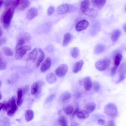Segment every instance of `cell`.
<instances>
[{"mask_svg": "<svg viewBox=\"0 0 126 126\" xmlns=\"http://www.w3.org/2000/svg\"><path fill=\"white\" fill-rule=\"evenodd\" d=\"M16 8L11 5L10 7L6 9L3 14L1 20L5 29H7L9 27Z\"/></svg>", "mask_w": 126, "mask_h": 126, "instance_id": "6da1fadb", "label": "cell"}, {"mask_svg": "<svg viewBox=\"0 0 126 126\" xmlns=\"http://www.w3.org/2000/svg\"><path fill=\"white\" fill-rule=\"evenodd\" d=\"M104 111L105 114L112 117L116 116L118 113L117 107L115 104L112 103H109L106 105Z\"/></svg>", "mask_w": 126, "mask_h": 126, "instance_id": "7a4b0ae2", "label": "cell"}, {"mask_svg": "<svg viewBox=\"0 0 126 126\" xmlns=\"http://www.w3.org/2000/svg\"><path fill=\"white\" fill-rule=\"evenodd\" d=\"M110 63V61L108 59H101L96 62L95 66L98 70L103 71L108 67Z\"/></svg>", "mask_w": 126, "mask_h": 126, "instance_id": "3957f363", "label": "cell"}, {"mask_svg": "<svg viewBox=\"0 0 126 126\" xmlns=\"http://www.w3.org/2000/svg\"><path fill=\"white\" fill-rule=\"evenodd\" d=\"M31 47L28 45H25L16 51L15 55L16 58L17 60L22 59L28 51L30 50Z\"/></svg>", "mask_w": 126, "mask_h": 126, "instance_id": "277c9868", "label": "cell"}, {"mask_svg": "<svg viewBox=\"0 0 126 126\" xmlns=\"http://www.w3.org/2000/svg\"><path fill=\"white\" fill-rule=\"evenodd\" d=\"M68 67L65 64H62L59 66L56 70L55 73L58 77H62L65 76L67 72Z\"/></svg>", "mask_w": 126, "mask_h": 126, "instance_id": "5b68a950", "label": "cell"}, {"mask_svg": "<svg viewBox=\"0 0 126 126\" xmlns=\"http://www.w3.org/2000/svg\"><path fill=\"white\" fill-rule=\"evenodd\" d=\"M89 23L86 20H82L79 22L76 25L75 29L77 31H80L86 29L88 27Z\"/></svg>", "mask_w": 126, "mask_h": 126, "instance_id": "8992f818", "label": "cell"}, {"mask_svg": "<svg viewBox=\"0 0 126 126\" xmlns=\"http://www.w3.org/2000/svg\"><path fill=\"white\" fill-rule=\"evenodd\" d=\"M51 65V61L50 58H47L42 64L40 68L41 71L43 72H45L49 69Z\"/></svg>", "mask_w": 126, "mask_h": 126, "instance_id": "52a82bcc", "label": "cell"}, {"mask_svg": "<svg viewBox=\"0 0 126 126\" xmlns=\"http://www.w3.org/2000/svg\"><path fill=\"white\" fill-rule=\"evenodd\" d=\"M84 89L87 91H89L91 89L93 85L91 78L89 76L85 77L83 80Z\"/></svg>", "mask_w": 126, "mask_h": 126, "instance_id": "ba28073f", "label": "cell"}, {"mask_svg": "<svg viewBox=\"0 0 126 126\" xmlns=\"http://www.w3.org/2000/svg\"><path fill=\"white\" fill-rule=\"evenodd\" d=\"M42 85L40 83L35 82L32 85L31 92L32 95H37L39 94L40 92Z\"/></svg>", "mask_w": 126, "mask_h": 126, "instance_id": "9c48e42d", "label": "cell"}, {"mask_svg": "<svg viewBox=\"0 0 126 126\" xmlns=\"http://www.w3.org/2000/svg\"><path fill=\"white\" fill-rule=\"evenodd\" d=\"M30 4V1L27 0H20L18 4L17 7L18 11L23 10L27 8Z\"/></svg>", "mask_w": 126, "mask_h": 126, "instance_id": "30bf717a", "label": "cell"}, {"mask_svg": "<svg viewBox=\"0 0 126 126\" xmlns=\"http://www.w3.org/2000/svg\"><path fill=\"white\" fill-rule=\"evenodd\" d=\"M37 14V10L35 8H32L29 9L27 12L26 17L28 20H31L35 18Z\"/></svg>", "mask_w": 126, "mask_h": 126, "instance_id": "8fae6325", "label": "cell"}, {"mask_svg": "<svg viewBox=\"0 0 126 126\" xmlns=\"http://www.w3.org/2000/svg\"><path fill=\"white\" fill-rule=\"evenodd\" d=\"M69 9V5L64 4L60 5L58 7L57 12L59 14H63L68 12Z\"/></svg>", "mask_w": 126, "mask_h": 126, "instance_id": "7c38bea8", "label": "cell"}, {"mask_svg": "<svg viewBox=\"0 0 126 126\" xmlns=\"http://www.w3.org/2000/svg\"><path fill=\"white\" fill-rule=\"evenodd\" d=\"M84 64V62L81 60L76 62L73 67V72L75 73H77L81 69Z\"/></svg>", "mask_w": 126, "mask_h": 126, "instance_id": "4fadbf2b", "label": "cell"}, {"mask_svg": "<svg viewBox=\"0 0 126 126\" xmlns=\"http://www.w3.org/2000/svg\"><path fill=\"white\" fill-rule=\"evenodd\" d=\"M90 5V2L89 0H84L80 4V9L81 11L85 13L88 11Z\"/></svg>", "mask_w": 126, "mask_h": 126, "instance_id": "5bb4252c", "label": "cell"}, {"mask_svg": "<svg viewBox=\"0 0 126 126\" xmlns=\"http://www.w3.org/2000/svg\"><path fill=\"white\" fill-rule=\"evenodd\" d=\"M15 101V97L13 96L8 101L4 102L3 103V110L5 111H8L10 108L13 103Z\"/></svg>", "mask_w": 126, "mask_h": 126, "instance_id": "9a60e30c", "label": "cell"}, {"mask_svg": "<svg viewBox=\"0 0 126 126\" xmlns=\"http://www.w3.org/2000/svg\"><path fill=\"white\" fill-rule=\"evenodd\" d=\"M124 65L121 66L120 70V75L118 80L116 82V84H118L122 81L126 77V69Z\"/></svg>", "mask_w": 126, "mask_h": 126, "instance_id": "2e32d148", "label": "cell"}, {"mask_svg": "<svg viewBox=\"0 0 126 126\" xmlns=\"http://www.w3.org/2000/svg\"><path fill=\"white\" fill-rule=\"evenodd\" d=\"M38 55V51L36 48H34L28 54L27 60L34 61L36 59Z\"/></svg>", "mask_w": 126, "mask_h": 126, "instance_id": "e0dca14e", "label": "cell"}, {"mask_svg": "<svg viewBox=\"0 0 126 126\" xmlns=\"http://www.w3.org/2000/svg\"><path fill=\"white\" fill-rule=\"evenodd\" d=\"M46 80L50 84H52L56 82L57 78L55 74L53 73L48 74L46 76Z\"/></svg>", "mask_w": 126, "mask_h": 126, "instance_id": "ac0fdd59", "label": "cell"}, {"mask_svg": "<svg viewBox=\"0 0 126 126\" xmlns=\"http://www.w3.org/2000/svg\"><path fill=\"white\" fill-rule=\"evenodd\" d=\"M34 116V113L33 110L31 109L27 110L25 113V118L27 122L32 120Z\"/></svg>", "mask_w": 126, "mask_h": 126, "instance_id": "d6986e66", "label": "cell"}, {"mask_svg": "<svg viewBox=\"0 0 126 126\" xmlns=\"http://www.w3.org/2000/svg\"><path fill=\"white\" fill-rule=\"evenodd\" d=\"M23 95L22 89L21 88L18 89L17 91V104L18 106H21L23 103Z\"/></svg>", "mask_w": 126, "mask_h": 126, "instance_id": "ffe728a7", "label": "cell"}, {"mask_svg": "<svg viewBox=\"0 0 126 126\" xmlns=\"http://www.w3.org/2000/svg\"><path fill=\"white\" fill-rule=\"evenodd\" d=\"M96 108V104L94 102H91L87 104L85 107L86 110L89 113L93 112Z\"/></svg>", "mask_w": 126, "mask_h": 126, "instance_id": "44dd1931", "label": "cell"}, {"mask_svg": "<svg viewBox=\"0 0 126 126\" xmlns=\"http://www.w3.org/2000/svg\"><path fill=\"white\" fill-rule=\"evenodd\" d=\"M89 114L86 110H82L79 111L76 115L77 117L79 119H85L88 117Z\"/></svg>", "mask_w": 126, "mask_h": 126, "instance_id": "7402d4cb", "label": "cell"}, {"mask_svg": "<svg viewBox=\"0 0 126 126\" xmlns=\"http://www.w3.org/2000/svg\"><path fill=\"white\" fill-rule=\"evenodd\" d=\"M39 56L36 63V66L38 67L44 60L45 57V53L40 48L38 49Z\"/></svg>", "mask_w": 126, "mask_h": 126, "instance_id": "603a6c76", "label": "cell"}, {"mask_svg": "<svg viewBox=\"0 0 126 126\" xmlns=\"http://www.w3.org/2000/svg\"><path fill=\"white\" fill-rule=\"evenodd\" d=\"M122 59V55L120 53H117L115 56L114 59V66L118 67L120 65Z\"/></svg>", "mask_w": 126, "mask_h": 126, "instance_id": "cb8c5ba5", "label": "cell"}, {"mask_svg": "<svg viewBox=\"0 0 126 126\" xmlns=\"http://www.w3.org/2000/svg\"><path fill=\"white\" fill-rule=\"evenodd\" d=\"M106 0H92L93 5L97 8L102 7L105 4Z\"/></svg>", "mask_w": 126, "mask_h": 126, "instance_id": "d4e9b609", "label": "cell"}, {"mask_svg": "<svg viewBox=\"0 0 126 126\" xmlns=\"http://www.w3.org/2000/svg\"><path fill=\"white\" fill-rule=\"evenodd\" d=\"M121 34V31L119 29H116L113 32L111 36L112 40L114 41H116L119 38Z\"/></svg>", "mask_w": 126, "mask_h": 126, "instance_id": "484cf974", "label": "cell"}, {"mask_svg": "<svg viewBox=\"0 0 126 126\" xmlns=\"http://www.w3.org/2000/svg\"><path fill=\"white\" fill-rule=\"evenodd\" d=\"M105 48V47L104 45L101 44H99L95 47L94 53L96 54H100L104 51Z\"/></svg>", "mask_w": 126, "mask_h": 126, "instance_id": "4316f807", "label": "cell"}, {"mask_svg": "<svg viewBox=\"0 0 126 126\" xmlns=\"http://www.w3.org/2000/svg\"><path fill=\"white\" fill-rule=\"evenodd\" d=\"M72 36L71 34L69 33L66 34L64 36L63 41V46H67L71 40Z\"/></svg>", "mask_w": 126, "mask_h": 126, "instance_id": "83f0119b", "label": "cell"}, {"mask_svg": "<svg viewBox=\"0 0 126 126\" xmlns=\"http://www.w3.org/2000/svg\"><path fill=\"white\" fill-rule=\"evenodd\" d=\"M17 109V106L16 105L15 101L13 103L10 108L8 111L7 115L10 116H12L16 112Z\"/></svg>", "mask_w": 126, "mask_h": 126, "instance_id": "f1b7e54d", "label": "cell"}, {"mask_svg": "<svg viewBox=\"0 0 126 126\" xmlns=\"http://www.w3.org/2000/svg\"><path fill=\"white\" fill-rule=\"evenodd\" d=\"M71 97L70 93L69 92H66L62 94L60 96V99L62 102H64L69 99Z\"/></svg>", "mask_w": 126, "mask_h": 126, "instance_id": "f546056e", "label": "cell"}, {"mask_svg": "<svg viewBox=\"0 0 126 126\" xmlns=\"http://www.w3.org/2000/svg\"><path fill=\"white\" fill-rule=\"evenodd\" d=\"M57 121L59 124L61 126L67 124V119L63 115H61L59 116L58 118Z\"/></svg>", "mask_w": 126, "mask_h": 126, "instance_id": "4dcf8cb0", "label": "cell"}, {"mask_svg": "<svg viewBox=\"0 0 126 126\" xmlns=\"http://www.w3.org/2000/svg\"><path fill=\"white\" fill-rule=\"evenodd\" d=\"M25 42V40L24 38L20 39L17 43L15 48L16 51L22 47L24 45Z\"/></svg>", "mask_w": 126, "mask_h": 126, "instance_id": "1f68e13d", "label": "cell"}, {"mask_svg": "<svg viewBox=\"0 0 126 126\" xmlns=\"http://www.w3.org/2000/svg\"><path fill=\"white\" fill-rule=\"evenodd\" d=\"M3 51L5 54L6 56H10L13 55V52L12 50L9 48L5 47L3 48Z\"/></svg>", "mask_w": 126, "mask_h": 126, "instance_id": "d6a6232c", "label": "cell"}, {"mask_svg": "<svg viewBox=\"0 0 126 126\" xmlns=\"http://www.w3.org/2000/svg\"><path fill=\"white\" fill-rule=\"evenodd\" d=\"M79 53V50L77 47L73 48L71 52L72 56L74 58H76L78 56Z\"/></svg>", "mask_w": 126, "mask_h": 126, "instance_id": "836d02e7", "label": "cell"}, {"mask_svg": "<svg viewBox=\"0 0 126 126\" xmlns=\"http://www.w3.org/2000/svg\"><path fill=\"white\" fill-rule=\"evenodd\" d=\"M73 108L71 106L69 105L66 107L64 109L65 112L67 115L72 114L73 111Z\"/></svg>", "mask_w": 126, "mask_h": 126, "instance_id": "e575fe53", "label": "cell"}, {"mask_svg": "<svg viewBox=\"0 0 126 126\" xmlns=\"http://www.w3.org/2000/svg\"><path fill=\"white\" fill-rule=\"evenodd\" d=\"M93 87L95 92H98L100 89V85L98 82L94 81L93 84Z\"/></svg>", "mask_w": 126, "mask_h": 126, "instance_id": "d590c367", "label": "cell"}, {"mask_svg": "<svg viewBox=\"0 0 126 126\" xmlns=\"http://www.w3.org/2000/svg\"><path fill=\"white\" fill-rule=\"evenodd\" d=\"M7 64L5 62L1 59L0 60V70L5 69L7 67Z\"/></svg>", "mask_w": 126, "mask_h": 126, "instance_id": "8d00e7d4", "label": "cell"}, {"mask_svg": "<svg viewBox=\"0 0 126 126\" xmlns=\"http://www.w3.org/2000/svg\"><path fill=\"white\" fill-rule=\"evenodd\" d=\"M55 97V95L54 94H51L47 97L45 101L46 103H48L52 102Z\"/></svg>", "mask_w": 126, "mask_h": 126, "instance_id": "74e56055", "label": "cell"}, {"mask_svg": "<svg viewBox=\"0 0 126 126\" xmlns=\"http://www.w3.org/2000/svg\"><path fill=\"white\" fill-rule=\"evenodd\" d=\"M55 11L54 7L53 6H51L48 8L47 13L48 15L49 16L51 15Z\"/></svg>", "mask_w": 126, "mask_h": 126, "instance_id": "f35d334b", "label": "cell"}, {"mask_svg": "<svg viewBox=\"0 0 126 126\" xmlns=\"http://www.w3.org/2000/svg\"><path fill=\"white\" fill-rule=\"evenodd\" d=\"M105 126H115V123L114 120H110L107 122Z\"/></svg>", "mask_w": 126, "mask_h": 126, "instance_id": "ab89813d", "label": "cell"}, {"mask_svg": "<svg viewBox=\"0 0 126 126\" xmlns=\"http://www.w3.org/2000/svg\"><path fill=\"white\" fill-rule=\"evenodd\" d=\"M117 67L114 66L112 68L111 71V74L112 76H113L115 75Z\"/></svg>", "mask_w": 126, "mask_h": 126, "instance_id": "60d3db41", "label": "cell"}, {"mask_svg": "<svg viewBox=\"0 0 126 126\" xmlns=\"http://www.w3.org/2000/svg\"><path fill=\"white\" fill-rule=\"evenodd\" d=\"M22 92L23 95L25 94L28 91L29 89V87L28 85H25L23 88L22 89Z\"/></svg>", "mask_w": 126, "mask_h": 126, "instance_id": "b9f144b4", "label": "cell"}, {"mask_svg": "<svg viewBox=\"0 0 126 126\" xmlns=\"http://www.w3.org/2000/svg\"><path fill=\"white\" fill-rule=\"evenodd\" d=\"M13 1V0H7L5 1L4 3L5 6V7L8 8L9 6H11Z\"/></svg>", "mask_w": 126, "mask_h": 126, "instance_id": "7bdbcfd3", "label": "cell"}, {"mask_svg": "<svg viewBox=\"0 0 126 126\" xmlns=\"http://www.w3.org/2000/svg\"><path fill=\"white\" fill-rule=\"evenodd\" d=\"M98 124L99 125H105L106 122L105 120L101 118L98 120Z\"/></svg>", "mask_w": 126, "mask_h": 126, "instance_id": "ee69618b", "label": "cell"}, {"mask_svg": "<svg viewBox=\"0 0 126 126\" xmlns=\"http://www.w3.org/2000/svg\"><path fill=\"white\" fill-rule=\"evenodd\" d=\"M79 109L78 106H77L75 109L74 111L73 112L72 114L73 116H74L77 114L78 112L79 111Z\"/></svg>", "mask_w": 126, "mask_h": 126, "instance_id": "f6af8a7d", "label": "cell"}, {"mask_svg": "<svg viewBox=\"0 0 126 126\" xmlns=\"http://www.w3.org/2000/svg\"><path fill=\"white\" fill-rule=\"evenodd\" d=\"M6 41V39L5 38H2L0 39V46H1Z\"/></svg>", "mask_w": 126, "mask_h": 126, "instance_id": "bcb514c9", "label": "cell"}, {"mask_svg": "<svg viewBox=\"0 0 126 126\" xmlns=\"http://www.w3.org/2000/svg\"><path fill=\"white\" fill-rule=\"evenodd\" d=\"M81 96V94L79 92L76 93L75 94V96L77 98H79Z\"/></svg>", "mask_w": 126, "mask_h": 126, "instance_id": "7dc6e473", "label": "cell"}, {"mask_svg": "<svg viewBox=\"0 0 126 126\" xmlns=\"http://www.w3.org/2000/svg\"><path fill=\"white\" fill-rule=\"evenodd\" d=\"M79 124L77 122H72L71 125V126H78Z\"/></svg>", "mask_w": 126, "mask_h": 126, "instance_id": "c3c4849f", "label": "cell"}, {"mask_svg": "<svg viewBox=\"0 0 126 126\" xmlns=\"http://www.w3.org/2000/svg\"><path fill=\"white\" fill-rule=\"evenodd\" d=\"M3 34V31L2 29L0 26V37L2 36Z\"/></svg>", "mask_w": 126, "mask_h": 126, "instance_id": "681fc988", "label": "cell"}, {"mask_svg": "<svg viewBox=\"0 0 126 126\" xmlns=\"http://www.w3.org/2000/svg\"><path fill=\"white\" fill-rule=\"evenodd\" d=\"M3 103H0V111L1 110L2 108H3Z\"/></svg>", "mask_w": 126, "mask_h": 126, "instance_id": "f907efd6", "label": "cell"}, {"mask_svg": "<svg viewBox=\"0 0 126 126\" xmlns=\"http://www.w3.org/2000/svg\"><path fill=\"white\" fill-rule=\"evenodd\" d=\"M3 2V0H0V9Z\"/></svg>", "mask_w": 126, "mask_h": 126, "instance_id": "816d5d0a", "label": "cell"}, {"mask_svg": "<svg viewBox=\"0 0 126 126\" xmlns=\"http://www.w3.org/2000/svg\"><path fill=\"white\" fill-rule=\"evenodd\" d=\"M123 28H124V30H125V31L126 32V24H124L123 26Z\"/></svg>", "mask_w": 126, "mask_h": 126, "instance_id": "f5cc1de1", "label": "cell"}, {"mask_svg": "<svg viewBox=\"0 0 126 126\" xmlns=\"http://www.w3.org/2000/svg\"><path fill=\"white\" fill-rule=\"evenodd\" d=\"M2 98V95L1 93L0 92V100Z\"/></svg>", "mask_w": 126, "mask_h": 126, "instance_id": "db71d44e", "label": "cell"}, {"mask_svg": "<svg viewBox=\"0 0 126 126\" xmlns=\"http://www.w3.org/2000/svg\"><path fill=\"white\" fill-rule=\"evenodd\" d=\"M61 110H60L59 111H58V114H61Z\"/></svg>", "mask_w": 126, "mask_h": 126, "instance_id": "11a10c76", "label": "cell"}, {"mask_svg": "<svg viewBox=\"0 0 126 126\" xmlns=\"http://www.w3.org/2000/svg\"><path fill=\"white\" fill-rule=\"evenodd\" d=\"M68 126L67 125V124L64 125H63V126Z\"/></svg>", "mask_w": 126, "mask_h": 126, "instance_id": "9f6ffc18", "label": "cell"}, {"mask_svg": "<svg viewBox=\"0 0 126 126\" xmlns=\"http://www.w3.org/2000/svg\"><path fill=\"white\" fill-rule=\"evenodd\" d=\"M2 84V83L1 81L0 80V86H1Z\"/></svg>", "mask_w": 126, "mask_h": 126, "instance_id": "6f0895ef", "label": "cell"}, {"mask_svg": "<svg viewBox=\"0 0 126 126\" xmlns=\"http://www.w3.org/2000/svg\"><path fill=\"white\" fill-rule=\"evenodd\" d=\"M1 59V58H0V59Z\"/></svg>", "mask_w": 126, "mask_h": 126, "instance_id": "680465c9", "label": "cell"}]
</instances>
